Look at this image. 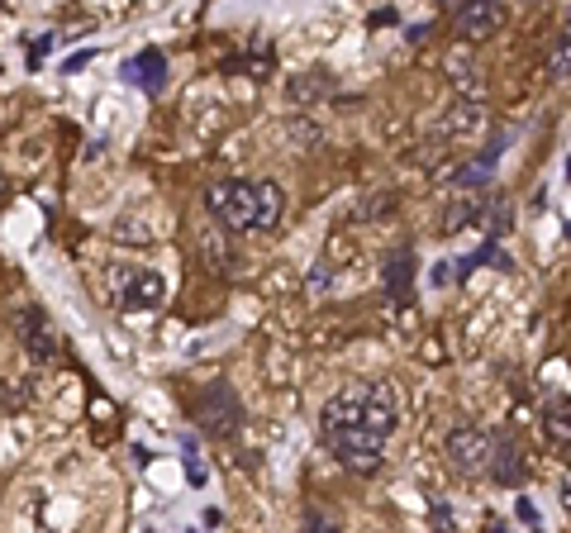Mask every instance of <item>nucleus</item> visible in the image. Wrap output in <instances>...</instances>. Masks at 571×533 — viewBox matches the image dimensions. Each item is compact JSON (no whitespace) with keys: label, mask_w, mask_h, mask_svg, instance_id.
I'll return each mask as SVG.
<instances>
[{"label":"nucleus","mask_w":571,"mask_h":533,"mask_svg":"<svg viewBox=\"0 0 571 533\" xmlns=\"http://www.w3.org/2000/svg\"><path fill=\"white\" fill-rule=\"evenodd\" d=\"M196 419H200V429H205V434L229 438L238 424H243V405H238V395L229 391L224 381H215V386L196 400Z\"/></svg>","instance_id":"obj_6"},{"label":"nucleus","mask_w":571,"mask_h":533,"mask_svg":"<svg viewBox=\"0 0 571 533\" xmlns=\"http://www.w3.org/2000/svg\"><path fill=\"white\" fill-rule=\"evenodd\" d=\"M15 329H20V343L29 348V357H39V362H48V357H58V353H62L58 329H53V319L43 315L39 305H29V310H20V319H15Z\"/></svg>","instance_id":"obj_8"},{"label":"nucleus","mask_w":571,"mask_h":533,"mask_svg":"<svg viewBox=\"0 0 571 533\" xmlns=\"http://www.w3.org/2000/svg\"><path fill=\"white\" fill-rule=\"evenodd\" d=\"M0 191H5V177H0Z\"/></svg>","instance_id":"obj_22"},{"label":"nucleus","mask_w":571,"mask_h":533,"mask_svg":"<svg viewBox=\"0 0 571 533\" xmlns=\"http://www.w3.org/2000/svg\"><path fill=\"white\" fill-rule=\"evenodd\" d=\"M205 205H210V215H215L224 229H234V234L257 229V181H215V186L205 191Z\"/></svg>","instance_id":"obj_3"},{"label":"nucleus","mask_w":571,"mask_h":533,"mask_svg":"<svg viewBox=\"0 0 571 533\" xmlns=\"http://www.w3.org/2000/svg\"><path fill=\"white\" fill-rule=\"evenodd\" d=\"M186 476H191V486H205V467L196 457V443H186Z\"/></svg>","instance_id":"obj_17"},{"label":"nucleus","mask_w":571,"mask_h":533,"mask_svg":"<svg viewBox=\"0 0 571 533\" xmlns=\"http://www.w3.org/2000/svg\"><path fill=\"white\" fill-rule=\"evenodd\" d=\"M429 519H434L438 533H453V514H448V505H434V514H429Z\"/></svg>","instance_id":"obj_18"},{"label":"nucleus","mask_w":571,"mask_h":533,"mask_svg":"<svg viewBox=\"0 0 571 533\" xmlns=\"http://www.w3.org/2000/svg\"><path fill=\"white\" fill-rule=\"evenodd\" d=\"M491 443L495 434L486 424H453L448 438H443V448H448V462H453L462 476H476L491 467Z\"/></svg>","instance_id":"obj_4"},{"label":"nucleus","mask_w":571,"mask_h":533,"mask_svg":"<svg viewBox=\"0 0 571 533\" xmlns=\"http://www.w3.org/2000/svg\"><path fill=\"white\" fill-rule=\"evenodd\" d=\"M305 533H343V529H338V519H334V514L310 510V514H305Z\"/></svg>","instance_id":"obj_16"},{"label":"nucleus","mask_w":571,"mask_h":533,"mask_svg":"<svg viewBox=\"0 0 571 533\" xmlns=\"http://www.w3.org/2000/svg\"><path fill=\"white\" fill-rule=\"evenodd\" d=\"M543 434L557 453H571V395H552L543 405Z\"/></svg>","instance_id":"obj_12"},{"label":"nucleus","mask_w":571,"mask_h":533,"mask_svg":"<svg viewBox=\"0 0 571 533\" xmlns=\"http://www.w3.org/2000/svg\"><path fill=\"white\" fill-rule=\"evenodd\" d=\"M110 296L124 315H148L167 300V281L153 267H110Z\"/></svg>","instance_id":"obj_2"},{"label":"nucleus","mask_w":571,"mask_h":533,"mask_svg":"<svg viewBox=\"0 0 571 533\" xmlns=\"http://www.w3.org/2000/svg\"><path fill=\"white\" fill-rule=\"evenodd\" d=\"M481 129V105L476 100H453V110L443 115V134L448 139H472Z\"/></svg>","instance_id":"obj_14"},{"label":"nucleus","mask_w":571,"mask_h":533,"mask_svg":"<svg viewBox=\"0 0 571 533\" xmlns=\"http://www.w3.org/2000/svg\"><path fill=\"white\" fill-rule=\"evenodd\" d=\"M324 443H329V453L348 467V472H376L381 467V453H386V443L367 429H324Z\"/></svg>","instance_id":"obj_5"},{"label":"nucleus","mask_w":571,"mask_h":533,"mask_svg":"<svg viewBox=\"0 0 571 533\" xmlns=\"http://www.w3.org/2000/svg\"><path fill=\"white\" fill-rule=\"evenodd\" d=\"M395 424H400V400L391 381H353L334 400H324L319 415V429H367L381 443L395 434Z\"/></svg>","instance_id":"obj_1"},{"label":"nucleus","mask_w":571,"mask_h":533,"mask_svg":"<svg viewBox=\"0 0 571 533\" xmlns=\"http://www.w3.org/2000/svg\"><path fill=\"white\" fill-rule=\"evenodd\" d=\"M548 77L552 81H571V15L562 20L557 39L548 43Z\"/></svg>","instance_id":"obj_15"},{"label":"nucleus","mask_w":571,"mask_h":533,"mask_svg":"<svg viewBox=\"0 0 571 533\" xmlns=\"http://www.w3.org/2000/svg\"><path fill=\"white\" fill-rule=\"evenodd\" d=\"M124 81H134L138 91L158 96V91H162V81H167V58H162L158 48H143L138 58L124 62Z\"/></svg>","instance_id":"obj_10"},{"label":"nucleus","mask_w":571,"mask_h":533,"mask_svg":"<svg viewBox=\"0 0 571 533\" xmlns=\"http://www.w3.org/2000/svg\"><path fill=\"white\" fill-rule=\"evenodd\" d=\"M286 215V196L276 181H257V234H272Z\"/></svg>","instance_id":"obj_13"},{"label":"nucleus","mask_w":571,"mask_h":533,"mask_svg":"<svg viewBox=\"0 0 571 533\" xmlns=\"http://www.w3.org/2000/svg\"><path fill=\"white\" fill-rule=\"evenodd\" d=\"M91 53H96V48H81V53H72V58L62 62V72H81V67L91 62Z\"/></svg>","instance_id":"obj_19"},{"label":"nucleus","mask_w":571,"mask_h":533,"mask_svg":"<svg viewBox=\"0 0 571 533\" xmlns=\"http://www.w3.org/2000/svg\"><path fill=\"white\" fill-rule=\"evenodd\" d=\"M557 500H562V510L571 514V472L562 476V481H557Z\"/></svg>","instance_id":"obj_20"},{"label":"nucleus","mask_w":571,"mask_h":533,"mask_svg":"<svg viewBox=\"0 0 571 533\" xmlns=\"http://www.w3.org/2000/svg\"><path fill=\"white\" fill-rule=\"evenodd\" d=\"M519 519H524L529 529H538V514H533V505H519Z\"/></svg>","instance_id":"obj_21"},{"label":"nucleus","mask_w":571,"mask_h":533,"mask_svg":"<svg viewBox=\"0 0 571 533\" xmlns=\"http://www.w3.org/2000/svg\"><path fill=\"white\" fill-rule=\"evenodd\" d=\"M500 24H505V5L500 0H462V5H453V29L467 43L491 39Z\"/></svg>","instance_id":"obj_7"},{"label":"nucleus","mask_w":571,"mask_h":533,"mask_svg":"<svg viewBox=\"0 0 571 533\" xmlns=\"http://www.w3.org/2000/svg\"><path fill=\"white\" fill-rule=\"evenodd\" d=\"M491 476L500 486H524L529 481V453H524L519 434H500L491 443Z\"/></svg>","instance_id":"obj_9"},{"label":"nucleus","mask_w":571,"mask_h":533,"mask_svg":"<svg viewBox=\"0 0 571 533\" xmlns=\"http://www.w3.org/2000/svg\"><path fill=\"white\" fill-rule=\"evenodd\" d=\"M386 296H391V305H414V253L410 248L386 257Z\"/></svg>","instance_id":"obj_11"}]
</instances>
